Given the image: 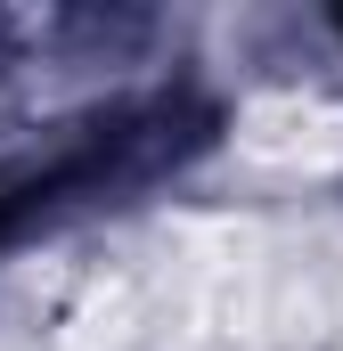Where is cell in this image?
Instances as JSON below:
<instances>
[{"label":"cell","instance_id":"6da1fadb","mask_svg":"<svg viewBox=\"0 0 343 351\" xmlns=\"http://www.w3.org/2000/svg\"><path fill=\"white\" fill-rule=\"evenodd\" d=\"M237 147L254 156V164H278V172H327L343 164V106L327 98H303V90H286V98H254L246 106V123H237Z\"/></svg>","mask_w":343,"mask_h":351}]
</instances>
